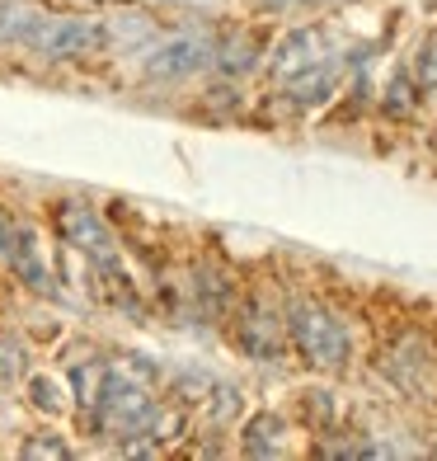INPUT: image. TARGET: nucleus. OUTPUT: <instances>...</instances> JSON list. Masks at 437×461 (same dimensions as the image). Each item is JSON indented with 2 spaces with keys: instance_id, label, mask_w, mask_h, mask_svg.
Segmentation results:
<instances>
[{
  "instance_id": "obj_1",
  "label": "nucleus",
  "mask_w": 437,
  "mask_h": 461,
  "mask_svg": "<svg viewBox=\"0 0 437 461\" xmlns=\"http://www.w3.org/2000/svg\"><path fill=\"white\" fill-rule=\"evenodd\" d=\"M146 376H151V363H141V358L109 363V372H103V386H99V401H94L99 429L109 433V438L132 443L137 433L151 429L156 401H151V391H146Z\"/></svg>"
},
{
  "instance_id": "obj_2",
  "label": "nucleus",
  "mask_w": 437,
  "mask_h": 461,
  "mask_svg": "<svg viewBox=\"0 0 437 461\" xmlns=\"http://www.w3.org/2000/svg\"><path fill=\"white\" fill-rule=\"evenodd\" d=\"M287 334H291V344L301 348V358L310 367L334 372V367L348 363V348H352L348 330H343V321L334 316V311L320 306V302H297L291 306L287 311Z\"/></svg>"
},
{
  "instance_id": "obj_3",
  "label": "nucleus",
  "mask_w": 437,
  "mask_h": 461,
  "mask_svg": "<svg viewBox=\"0 0 437 461\" xmlns=\"http://www.w3.org/2000/svg\"><path fill=\"white\" fill-rule=\"evenodd\" d=\"M103 43H109V29L94 24V19H85V14H61V19H48L43 14V24H38L33 38H29V48L52 57V61L94 57Z\"/></svg>"
},
{
  "instance_id": "obj_4",
  "label": "nucleus",
  "mask_w": 437,
  "mask_h": 461,
  "mask_svg": "<svg viewBox=\"0 0 437 461\" xmlns=\"http://www.w3.org/2000/svg\"><path fill=\"white\" fill-rule=\"evenodd\" d=\"M57 230H61V240H67L71 249H80V255L94 259L99 268H113V264H118V245H113L109 226L99 221L94 207H85V203H61V207H57Z\"/></svg>"
},
{
  "instance_id": "obj_5",
  "label": "nucleus",
  "mask_w": 437,
  "mask_h": 461,
  "mask_svg": "<svg viewBox=\"0 0 437 461\" xmlns=\"http://www.w3.org/2000/svg\"><path fill=\"white\" fill-rule=\"evenodd\" d=\"M207 61H212V48L202 43V38H165V43H156L151 52H146V71L160 76V80H183L202 71Z\"/></svg>"
},
{
  "instance_id": "obj_6",
  "label": "nucleus",
  "mask_w": 437,
  "mask_h": 461,
  "mask_svg": "<svg viewBox=\"0 0 437 461\" xmlns=\"http://www.w3.org/2000/svg\"><path fill=\"white\" fill-rule=\"evenodd\" d=\"M236 339H240V348L249 353V358H278V353H282V321H278V311L268 302H249L245 316H240Z\"/></svg>"
},
{
  "instance_id": "obj_7",
  "label": "nucleus",
  "mask_w": 437,
  "mask_h": 461,
  "mask_svg": "<svg viewBox=\"0 0 437 461\" xmlns=\"http://www.w3.org/2000/svg\"><path fill=\"white\" fill-rule=\"evenodd\" d=\"M325 57H329V52H325V33L301 29V33H291L287 43L273 52V76H278V80H291L297 71L316 67V61H325Z\"/></svg>"
},
{
  "instance_id": "obj_8",
  "label": "nucleus",
  "mask_w": 437,
  "mask_h": 461,
  "mask_svg": "<svg viewBox=\"0 0 437 461\" xmlns=\"http://www.w3.org/2000/svg\"><path fill=\"white\" fill-rule=\"evenodd\" d=\"M334 86H339V67L334 61H316V67H306L287 80V95H291V104H320L334 95Z\"/></svg>"
},
{
  "instance_id": "obj_9",
  "label": "nucleus",
  "mask_w": 437,
  "mask_h": 461,
  "mask_svg": "<svg viewBox=\"0 0 437 461\" xmlns=\"http://www.w3.org/2000/svg\"><path fill=\"white\" fill-rule=\"evenodd\" d=\"M390 376L400 386H419L424 382V372H428V344L419 339V334H409V339H400L390 348V358H386Z\"/></svg>"
},
{
  "instance_id": "obj_10",
  "label": "nucleus",
  "mask_w": 437,
  "mask_h": 461,
  "mask_svg": "<svg viewBox=\"0 0 437 461\" xmlns=\"http://www.w3.org/2000/svg\"><path fill=\"white\" fill-rule=\"evenodd\" d=\"M14 268H19V278H24L29 287H43L48 292V268H43V259H38V240H33V230H24V226H14V245H10V255H5Z\"/></svg>"
},
{
  "instance_id": "obj_11",
  "label": "nucleus",
  "mask_w": 437,
  "mask_h": 461,
  "mask_svg": "<svg viewBox=\"0 0 437 461\" xmlns=\"http://www.w3.org/2000/svg\"><path fill=\"white\" fill-rule=\"evenodd\" d=\"M282 419L278 414H254L245 424V456H282Z\"/></svg>"
},
{
  "instance_id": "obj_12",
  "label": "nucleus",
  "mask_w": 437,
  "mask_h": 461,
  "mask_svg": "<svg viewBox=\"0 0 437 461\" xmlns=\"http://www.w3.org/2000/svg\"><path fill=\"white\" fill-rule=\"evenodd\" d=\"M38 24H43V10L24 0H0V43H29Z\"/></svg>"
},
{
  "instance_id": "obj_13",
  "label": "nucleus",
  "mask_w": 437,
  "mask_h": 461,
  "mask_svg": "<svg viewBox=\"0 0 437 461\" xmlns=\"http://www.w3.org/2000/svg\"><path fill=\"white\" fill-rule=\"evenodd\" d=\"M103 372H109V363H76V367H71V386H76V401L85 405V410H94V401H99Z\"/></svg>"
},
{
  "instance_id": "obj_14",
  "label": "nucleus",
  "mask_w": 437,
  "mask_h": 461,
  "mask_svg": "<svg viewBox=\"0 0 437 461\" xmlns=\"http://www.w3.org/2000/svg\"><path fill=\"white\" fill-rule=\"evenodd\" d=\"M19 456H29V461H67L71 447L61 443V438H29V443L19 447Z\"/></svg>"
},
{
  "instance_id": "obj_15",
  "label": "nucleus",
  "mask_w": 437,
  "mask_h": 461,
  "mask_svg": "<svg viewBox=\"0 0 437 461\" xmlns=\"http://www.w3.org/2000/svg\"><path fill=\"white\" fill-rule=\"evenodd\" d=\"M254 43H249V38H236V43H226L221 48V67L226 71H249V67H254Z\"/></svg>"
},
{
  "instance_id": "obj_16",
  "label": "nucleus",
  "mask_w": 437,
  "mask_h": 461,
  "mask_svg": "<svg viewBox=\"0 0 437 461\" xmlns=\"http://www.w3.org/2000/svg\"><path fill=\"white\" fill-rule=\"evenodd\" d=\"M29 395H33V405L48 410V414H61V410H67V405H61V391L48 382V376H33V382H29Z\"/></svg>"
},
{
  "instance_id": "obj_17",
  "label": "nucleus",
  "mask_w": 437,
  "mask_h": 461,
  "mask_svg": "<svg viewBox=\"0 0 437 461\" xmlns=\"http://www.w3.org/2000/svg\"><path fill=\"white\" fill-rule=\"evenodd\" d=\"M236 410H240V391L221 386V391H217V401H212V419H231Z\"/></svg>"
},
{
  "instance_id": "obj_18",
  "label": "nucleus",
  "mask_w": 437,
  "mask_h": 461,
  "mask_svg": "<svg viewBox=\"0 0 437 461\" xmlns=\"http://www.w3.org/2000/svg\"><path fill=\"white\" fill-rule=\"evenodd\" d=\"M390 95H395V99H390V109H395V113H405L409 104H414V90L405 86V80H395V86H390Z\"/></svg>"
},
{
  "instance_id": "obj_19",
  "label": "nucleus",
  "mask_w": 437,
  "mask_h": 461,
  "mask_svg": "<svg viewBox=\"0 0 437 461\" xmlns=\"http://www.w3.org/2000/svg\"><path fill=\"white\" fill-rule=\"evenodd\" d=\"M424 86L428 90H437V43L428 48V57H424Z\"/></svg>"
},
{
  "instance_id": "obj_20",
  "label": "nucleus",
  "mask_w": 437,
  "mask_h": 461,
  "mask_svg": "<svg viewBox=\"0 0 437 461\" xmlns=\"http://www.w3.org/2000/svg\"><path fill=\"white\" fill-rule=\"evenodd\" d=\"M10 245H14V226H10L5 217H0V259L10 255Z\"/></svg>"
},
{
  "instance_id": "obj_21",
  "label": "nucleus",
  "mask_w": 437,
  "mask_h": 461,
  "mask_svg": "<svg viewBox=\"0 0 437 461\" xmlns=\"http://www.w3.org/2000/svg\"><path fill=\"white\" fill-rule=\"evenodd\" d=\"M268 5H320V0H268Z\"/></svg>"
}]
</instances>
